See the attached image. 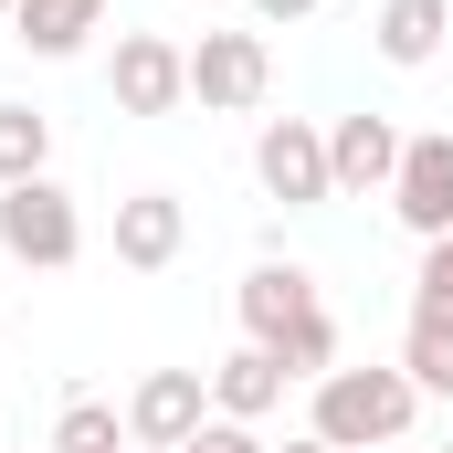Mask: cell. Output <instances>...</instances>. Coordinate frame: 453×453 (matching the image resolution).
<instances>
[{
    "instance_id": "1",
    "label": "cell",
    "mask_w": 453,
    "mask_h": 453,
    "mask_svg": "<svg viewBox=\"0 0 453 453\" xmlns=\"http://www.w3.org/2000/svg\"><path fill=\"white\" fill-rule=\"evenodd\" d=\"M242 338L264 348L285 380H327L338 369V317L317 306V274L306 264H253L242 274Z\"/></svg>"
},
{
    "instance_id": "2",
    "label": "cell",
    "mask_w": 453,
    "mask_h": 453,
    "mask_svg": "<svg viewBox=\"0 0 453 453\" xmlns=\"http://www.w3.org/2000/svg\"><path fill=\"white\" fill-rule=\"evenodd\" d=\"M411 411H422L411 369H327L306 433H317L327 453H390L401 433H411Z\"/></svg>"
},
{
    "instance_id": "3",
    "label": "cell",
    "mask_w": 453,
    "mask_h": 453,
    "mask_svg": "<svg viewBox=\"0 0 453 453\" xmlns=\"http://www.w3.org/2000/svg\"><path fill=\"white\" fill-rule=\"evenodd\" d=\"M0 253L32 264V274H64V264L85 253V211H74V190H53V180L0 190Z\"/></svg>"
},
{
    "instance_id": "4",
    "label": "cell",
    "mask_w": 453,
    "mask_h": 453,
    "mask_svg": "<svg viewBox=\"0 0 453 453\" xmlns=\"http://www.w3.org/2000/svg\"><path fill=\"white\" fill-rule=\"evenodd\" d=\"M106 96H116V116H180L190 106V42H169V32H116Z\"/></svg>"
},
{
    "instance_id": "5",
    "label": "cell",
    "mask_w": 453,
    "mask_h": 453,
    "mask_svg": "<svg viewBox=\"0 0 453 453\" xmlns=\"http://www.w3.org/2000/svg\"><path fill=\"white\" fill-rule=\"evenodd\" d=\"M190 96L211 116H253L274 96V42L264 32H201L190 42Z\"/></svg>"
},
{
    "instance_id": "6",
    "label": "cell",
    "mask_w": 453,
    "mask_h": 453,
    "mask_svg": "<svg viewBox=\"0 0 453 453\" xmlns=\"http://www.w3.org/2000/svg\"><path fill=\"white\" fill-rule=\"evenodd\" d=\"M253 180H264V201H285V211L338 201V180H327V127H306V116H264V137H253Z\"/></svg>"
},
{
    "instance_id": "7",
    "label": "cell",
    "mask_w": 453,
    "mask_h": 453,
    "mask_svg": "<svg viewBox=\"0 0 453 453\" xmlns=\"http://www.w3.org/2000/svg\"><path fill=\"white\" fill-rule=\"evenodd\" d=\"M201 422H211V369H148V380L127 390V443L180 453Z\"/></svg>"
},
{
    "instance_id": "8",
    "label": "cell",
    "mask_w": 453,
    "mask_h": 453,
    "mask_svg": "<svg viewBox=\"0 0 453 453\" xmlns=\"http://www.w3.org/2000/svg\"><path fill=\"white\" fill-rule=\"evenodd\" d=\"M390 211H401V232H422V242H443V232H453V127H422V137H401Z\"/></svg>"
},
{
    "instance_id": "9",
    "label": "cell",
    "mask_w": 453,
    "mask_h": 453,
    "mask_svg": "<svg viewBox=\"0 0 453 453\" xmlns=\"http://www.w3.org/2000/svg\"><path fill=\"white\" fill-rule=\"evenodd\" d=\"M327 180H338L348 201H369V190H390V180H401V127H390L380 106L338 116V127H327Z\"/></svg>"
},
{
    "instance_id": "10",
    "label": "cell",
    "mask_w": 453,
    "mask_h": 453,
    "mask_svg": "<svg viewBox=\"0 0 453 453\" xmlns=\"http://www.w3.org/2000/svg\"><path fill=\"white\" fill-rule=\"evenodd\" d=\"M180 242H190L180 190H137V201H116V264H127V274H169Z\"/></svg>"
},
{
    "instance_id": "11",
    "label": "cell",
    "mask_w": 453,
    "mask_h": 453,
    "mask_svg": "<svg viewBox=\"0 0 453 453\" xmlns=\"http://www.w3.org/2000/svg\"><path fill=\"white\" fill-rule=\"evenodd\" d=\"M443 32H453V0H380V21H369L380 64H401V74H422L443 53Z\"/></svg>"
},
{
    "instance_id": "12",
    "label": "cell",
    "mask_w": 453,
    "mask_h": 453,
    "mask_svg": "<svg viewBox=\"0 0 453 453\" xmlns=\"http://www.w3.org/2000/svg\"><path fill=\"white\" fill-rule=\"evenodd\" d=\"M11 32H21L42 64H64V53H85V42L106 32V0H11Z\"/></svg>"
},
{
    "instance_id": "13",
    "label": "cell",
    "mask_w": 453,
    "mask_h": 453,
    "mask_svg": "<svg viewBox=\"0 0 453 453\" xmlns=\"http://www.w3.org/2000/svg\"><path fill=\"white\" fill-rule=\"evenodd\" d=\"M274 401H285V369H274L264 348L242 338V348L222 358V369H211V411H222V422H264Z\"/></svg>"
},
{
    "instance_id": "14",
    "label": "cell",
    "mask_w": 453,
    "mask_h": 453,
    "mask_svg": "<svg viewBox=\"0 0 453 453\" xmlns=\"http://www.w3.org/2000/svg\"><path fill=\"white\" fill-rule=\"evenodd\" d=\"M53 180V116L42 106H0V190Z\"/></svg>"
},
{
    "instance_id": "15",
    "label": "cell",
    "mask_w": 453,
    "mask_h": 453,
    "mask_svg": "<svg viewBox=\"0 0 453 453\" xmlns=\"http://www.w3.org/2000/svg\"><path fill=\"white\" fill-rule=\"evenodd\" d=\"M53 453H127V411H116V401H64Z\"/></svg>"
},
{
    "instance_id": "16",
    "label": "cell",
    "mask_w": 453,
    "mask_h": 453,
    "mask_svg": "<svg viewBox=\"0 0 453 453\" xmlns=\"http://www.w3.org/2000/svg\"><path fill=\"white\" fill-rule=\"evenodd\" d=\"M401 369H411V390H422V401H453V327L411 317V338H401Z\"/></svg>"
},
{
    "instance_id": "17",
    "label": "cell",
    "mask_w": 453,
    "mask_h": 453,
    "mask_svg": "<svg viewBox=\"0 0 453 453\" xmlns=\"http://www.w3.org/2000/svg\"><path fill=\"white\" fill-rule=\"evenodd\" d=\"M180 453H274V443H264L253 422H222V411H211V422H201V433H190Z\"/></svg>"
},
{
    "instance_id": "18",
    "label": "cell",
    "mask_w": 453,
    "mask_h": 453,
    "mask_svg": "<svg viewBox=\"0 0 453 453\" xmlns=\"http://www.w3.org/2000/svg\"><path fill=\"white\" fill-rule=\"evenodd\" d=\"M411 285H433V296H453V232H443V242H422V274H411Z\"/></svg>"
},
{
    "instance_id": "19",
    "label": "cell",
    "mask_w": 453,
    "mask_h": 453,
    "mask_svg": "<svg viewBox=\"0 0 453 453\" xmlns=\"http://www.w3.org/2000/svg\"><path fill=\"white\" fill-rule=\"evenodd\" d=\"M317 11H327V0H253V21H274V32H285V21H317Z\"/></svg>"
},
{
    "instance_id": "20",
    "label": "cell",
    "mask_w": 453,
    "mask_h": 453,
    "mask_svg": "<svg viewBox=\"0 0 453 453\" xmlns=\"http://www.w3.org/2000/svg\"><path fill=\"white\" fill-rule=\"evenodd\" d=\"M411 317H433V327H453V296H433V285H411Z\"/></svg>"
},
{
    "instance_id": "21",
    "label": "cell",
    "mask_w": 453,
    "mask_h": 453,
    "mask_svg": "<svg viewBox=\"0 0 453 453\" xmlns=\"http://www.w3.org/2000/svg\"><path fill=\"white\" fill-rule=\"evenodd\" d=\"M285 453H327V443H317V433H296V443H285Z\"/></svg>"
},
{
    "instance_id": "22",
    "label": "cell",
    "mask_w": 453,
    "mask_h": 453,
    "mask_svg": "<svg viewBox=\"0 0 453 453\" xmlns=\"http://www.w3.org/2000/svg\"><path fill=\"white\" fill-rule=\"evenodd\" d=\"M127 453H158V443H127Z\"/></svg>"
},
{
    "instance_id": "23",
    "label": "cell",
    "mask_w": 453,
    "mask_h": 453,
    "mask_svg": "<svg viewBox=\"0 0 453 453\" xmlns=\"http://www.w3.org/2000/svg\"><path fill=\"white\" fill-rule=\"evenodd\" d=\"M0 21H11V0H0Z\"/></svg>"
},
{
    "instance_id": "24",
    "label": "cell",
    "mask_w": 453,
    "mask_h": 453,
    "mask_svg": "<svg viewBox=\"0 0 453 453\" xmlns=\"http://www.w3.org/2000/svg\"><path fill=\"white\" fill-rule=\"evenodd\" d=\"M201 11H211V0H201Z\"/></svg>"
},
{
    "instance_id": "25",
    "label": "cell",
    "mask_w": 453,
    "mask_h": 453,
    "mask_svg": "<svg viewBox=\"0 0 453 453\" xmlns=\"http://www.w3.org/2000/svg\"><path fill=\"white\" fill-rule=\"evenodd\" d=\"M0 453H11V443H0Z\"/></svg>"
},
{
    "instance_id": "26",
    "label": "cell",
    "mask_w": 453,
    "mask_h": 453,
    "mask_svg": "<svg viewBox=\"0 0 453 453\" xmlns=\"http://www.w3.org/2000/svg\"><path fill=\"white\" fill-rule=\"evenodd\" d=\"M443 453H453V443H443Z\"/></svg>"
}]
</instances>
